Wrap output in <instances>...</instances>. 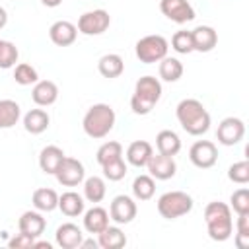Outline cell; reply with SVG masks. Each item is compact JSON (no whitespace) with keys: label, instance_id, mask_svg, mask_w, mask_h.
<instances>
[{"label":"cell","instance_id":"obj_1","mask_svg":"<svg viewBox=\"0 0 249 249\" xmlns=\"http://www.w3.org/2000/svg\"><path fill=\"white\" fill-rule=\"evenodd\" d=\"M175 115H177L179 124L183 126V130L191 136H200V134L208 132V128H210V113L198 99L189 97V99L179 101Z\"/></svg>","mask_w":249,"mask_h":249},{"label":"cell","instance_id":"obj_2","mask_svg":"<svg viewBox=\"0 0 249 249\" xmlns=\"http://www.w3.org/2000/svg\"><path fill=\"white\" fill-rule=\"evenodd\" d=\"M204 222L212 241L230 239L233 231V220H231V208L226 202H220V200L208 202L204 208Z\"/></svg>","mask_w":249,"mask_h":249},{"label":"cell","instance_id":"obj_3","mask_svg":"<svg viewBox=\"0 0 249 249\" xmlns=\"http://www.w3.org/2000/svg\"><path fill=\"white\" fill-rule=\"evenodd\" d=\"M115 111L111 105L107 103H95L91 105L86 115H84V121H82V126H84V132L89 136V138H105L113 126H115Z\"/></svg>","mask_w":249,"mask_h":249},{"label":"cell","instance_id":"obj_4","mask_svg":"<svg viewBox=\"0 0 249 249\" xmlns=\"http://www.w3.org/2000/svg\"><path fill=\"white\" fill-rule=\"evenodd\" d=\"M161 97V82L154 76L138 78L134 93L130 97V109L136 115H148Z\"/></svg>","mask_w":249,"mask_h":249},{"label":"cell","instance_id":"obj_5","mask_svg":"<svg viewBox=\"0 0 249 249\" xmlns=\"http://www.w3.org/2000/svg\"><path fill=\"white\" fill-rule=\"evenodd\" d=\"M193 204L195 202H193L191 195H187L183 191H169L158 198V212L165 220H177V218L189 214L193 210Z\"/></svg>","mask_w":249,"mask_h":249},{"label":"cell","instance_id":"obj_6","mask_svg":"<svg viewBox=\"0 0 249 249\" xmlns=\"http://www.w3.org/2000/svg\"><path fill=\"white\" fill-rule=\"evenodd\" d=\"M167 49H169V43H167L165 37H161V35H146V37L136 41L134 53H136V58L140 62L154 64V62H160L163 56H167Z\"/></svg>","mask_w":249,"mask_h":249},{"label":"cell","instance_id":"obj_7","mask_svg":"<svg viewBox=\"0 0 249 249\" xmlns=\"http://www.w3.org/2000/svg\"><path fill=\"white\" fill-rule=\"evenodd\" d=\"M111 25V16L107 10H89L84 12L78 18V31L84 35H101L103 31H107V27Z\"/></svg>","mask_w":249,"mask_h":249},{"label":"cell","instance_id":"obj_8","mask_svg":"<svg viewBox=\"0 0 249 249\" xmlns=\"http://www.w3.org/2000/svg\"><path fill=\"white\" fill-rule=\"evenodd\" d=\"M54 177H56V181H58L60 185H64V187H76V185L84 183L86 171H84L82 161H78L76 158L64 156V160L60 161V165H58L56 171H54Z\"/></svg>","mask_w":249,"mask_h":249},{"label":"cell","instance_id":"obj_9","mask_svg":"<svg viewBox=\"0 0 249 249\" xmlns=\"http://www.w3.org/2000/svg\"><path fill=\"white\" fill-rule=\"evenodd\" d=\"M245 136V123L237 117H226L218 124L216 138L222 146H235L243 140Z\"/></svg>","mask_w":249,"mask_h":249},{"label":"cell","instance_id":"obj_10","mask_svg":"<svg viewBox=\"0 0 249 249\" xmlns=\"http://www.w3.org/2000/svg\"><path fill=\"white\" fill-rule=\"evenodd\" d=\"M189 160L198 169H210L218 161L216 144L210 140H196L189 150Z\"/></svg>","mask_w":249,"mask_h":249},{"label":"cell","instance_id":"obj_11","mask_svg":"<svg viewBox=\"0 0 249 249\" xmlns=\"http://www.w3.org/2000/svg\"><path fill=\"white\" fill-rule=\"evenodd\" d=\"M160 10L175 23H187L195 19V8L189 0H160Z\"/></svg>","mask_w":249,"mask_h":249},{"label":"cell","instance_id":"obj_12","mask_svg":"<svg viewBox=\"0 0 249 249\" xmlns=\"http://www.w3.org/2000/svg\"><path fill=\"white\" fill-rule=\"evenodd\" d=\"M136 202L126 196V195H119L111 200V206H109V218L115 222V224H130L134 218H136Z\"/></svg>","mask_w":249,"mask_h":249},{"label":"cell","instance_id":"obj_13","mask_svg":"<svg viewBox=\"0 0 249 249\" xmlns=\"http://www.w3.org/2000/svg\"><path fill=\"white\" fill-rule=\"evenodd\" d=\"M150 175L158 181H167L171 179L175 173H177V163L171 156H165V154H152V158L148 160L146 163Z\"/></svg>","mask_w":249,"mask_h":249},{"label":"cell","instance_id":"obj_14","mask_svg":"<svg viewBox=\"0 0 249 249\" xmlns=\"http://www.w3.org/2000/svg\"><path fill=\"white\" fill-rule=\"evenodd\" d=\"M49 37L58 47H70L78 37V27L66 19H58L49 27Z\"/></svg>","mask_w":249,"mask_h":249},{"label":"cell","instance_id":"obj_15","mask_svg":"<svg viewBox=\"0 0 249 249\" xmlns=\"http://www.w3.org/2000/svg\"><path fill=\"white\" fill-rule=\"evenodd\" d=\"M31 99L39 107H49L58 99V88L51 80H37L31 89Z\"/></svg>","mask_w":249,"mask_h":249},{"label":"cell","instance_id":"obj_16","mask_svg":"<svg viewBox=\"0 0 249 249\" xmlns=\"http://www.w3.org/2000/svg\"><path fill=\"white\" fill-rule=\"evenodd\" d=\"M82 239H84L82 230L72 222H66V224L56 228L54 241H56V245L60 249H76V247H80Z\"/></svg>","mask_w":249,"mask_h":249},{"label":"cell","instance_id":"obj_17","mask_svg":"<svg viewBox=\"0 0 249 249\" xmlns=\"http://www.w3.org/2000/svg\"><path fill=\"white\" fill-rule=\"evenodd\" d=\"M45 226H47V220L43 218V214L39 210H27L18 220L19 231L25 235H31V237H39L45 231Z\"/></svg>","mask_w":249,"mask_h":249},{"label":"cell","instance_id":"obj_18","mask_svg":"<svg viewBox=\"0 0 249 249\" xmlns=\"http://www.w3.org/2000/svg\"><path fill=\"white\" fill-rule=\"evenodd\" d=\"M193 47L198 53H210L218 43V33L210 25H196L193 31Z\"/></svg>","mask_w":249,"mask_h":249},{"label":"cell","instance_id":"obj_19","mask_svg":"<svg viewBox=\"0 0 249 249\" xmlns=\"http://www.w3.org/2000/svg\"><path fill=\"white\" fill-rule=\"evenodd\" d=\"M109 212L101 206H93L84 212V228L88 233H101L109 226Z\"/></svg>","mask_w":249,"mask_h":249},{"label":"cell","instance_id":"obj_20","mask_svg":"<svg viewBox=\"0 0 249 249\" xmlns=\"http://www.w3.org/2000/svg\"><path fill=\"white\" fill-rule=\"evenodd\" d=\"M154 148L150 142L146 140H134L128 148H126V161L134 167H144L148 163V160L152 158Z\"/></svg>","mask_w":249,"mask_h":249},{"label":"cell","instance_id":"obj_21","mask_svg":"<svg viewBox=\"0 0 249 249\" xmlns=\"http://www.w3.org/2000/svg\"><path fill=\"white\" fill-rule=\"evenodd\" d=\"M62 160H64L62 148L51 144V146H45V148L41 150V154H39V167H41L43 173L54 175V171H56V167L60 165Z\"/></svg>","mask_w":249,"mask_h":249},{"label":"cell","instance_id":"obj_22","mask_svg":"<svg viewBox=\"0 0 249 249\" xmlns=\"http://www.w3.org/2000/svg\"><path fill=\"white\" fill-rule=\"evenodd\" d=\"M49 123H51V117L45 109H31L23 115V128L29 132V134H41L49 128Z\"/></svg>","mask_w":249,"mask_h":249},{"label":"cell","instance_id":"obj_23","mask_svg":"<svg viewBox=\"0 0 249 249\" xmlns=\"http://www.w3.org/2000/svg\"><path fill=\"white\" fill-rule=\"evenodd\" d=\"M84 206H86L84 198L74 191H66L58 196V208L68 218H76V216L84 214Z\"/></svg>","mask_w":249,"mask_h":249},{"label":"cell","instance_id":"obj_24","mask_svg":"<svg viewBox=\"0 0 249 249\" xmlns=\"http://www.w3.org/2000/svg\"><path fill=\"white\" fill-rule=\"evenodd\" d=\"M97 70H99V74L103 78H109V80L119 78L124 72V60L119 54H115V53L103 54L99 58V62H97Z\"/></svg>","mask_w":249,"mask_h":249},{"label":"cell","instance_id":"obj_25","mask_svg":"<svg viewBox=\"0 0 249 249\" xmlns=\"http://www.w3.org/2000/svg\"><path fill=\"white\" fill-rule=\"evenodd\" d=\"M31 202L39 212H53L54 208H58V195L49 187H41L33 191Z\"/></svg>","mask_w":249,"mask_h":249},{"label":"cell","instance_id":"obj_26","mask_svg":"<svg viewBox=\"0 0 249 249\" xmlns=\"http://www.w3.org/2000/svg\"><path fill=\"white\" fill-rule=\"evenodd\" d=\"M156 148H158L160 154H165V156L173 158L181 150V138L173 130H160L158 136H156Z\"/></svg>","mask_w":249,"mask_h":249},{"label":"cell","instance_id":"obj_27","mask_svg":"<svg viewBox=\"0 0 249 249\" xmlns=\"http://www.w3.org/2000/svg\"><path fill=\"white\" fill-rule=\"evenodd\" d=\"M97 243L101 249H121L126 245V235L117 226H107L101 233H97Z\"/></svg>","mask_w":249,"mask_h":249},{"label":"cell","instance_id":"obj_28","mask_svg":"<svg viewBox=\"0 0 249 249\" xmlns=\"http://www.w3.org/2000/svg\"><path fill=\"white\" fill-rule=\"evenodd\" d=\"M105 193H107V187L101 177L91 175L84 179V198L88 202H101L105 198Z\"/></svg>","mask_w":249,"mask_h":249},{"label":"cell","instance_id":"obj_29","mask_svg":"<svg viewBox=\"0 0 249 249\" xmlns=\"http://www.w3.org/2000/svg\"><path fill=\"white\" fill-rule=\"evenodd\" d=\"M21 117V109L14 99H0V128H12Z\"/></svg>","mask_w":249,"mask_h":249},{"label":"cell","instance_id":"obj_30","mask_svg":"<svg viewBox=\"0 0 249 249\" xmlns=\"http://www.w3.org/2000/svg\"><path fill=\"white\" fill-rule=\"evenodd\" d=\"M160 78L163 82H177L181 76H183V64L179 58H173V56H163L160 60Z\"/></svg>","mask_w":249,"mask_h":249},{"label":"cell","instance_id":"obj_31","mask_svg":"<svg viewBox=\"0 0 249 249\" xmlns=\"http://www.w3.org/2000/svg\"><path fill=\"white\" fill-rule=\"evenodd\" d=\"M156 193V181L152 175H138L132 181V195L136 200H150Z\"/></svg>","mask_w":249,"mask_h":249},{"label":"cell","instance_id":"obj_32","mask_svg":"<svg viewBox=\"0 0 249 249\" xmlns=\"http://www.w3.org/2000/svg\"><path fill=\"white\" fill-rule=\"evenodd\" d=\"M117 158H123V146L115 140H109L105 144H101L97 148V154H95V160L99 165H105L107 161L111 160H117Z\"/></svg>","mask_w":249,"mask_h":249},{"label":"cell","instance_id":"obj_33","mask_svg":"<svg viewBox=\"0 0 249 249\" xmlns=\"http://www.w3.org/2000/svg\"><path fill=\"white\" fill-rule=\"evenodd\" d=\"M14 80H16V84H19V86H31V84H35V82L39 80V74H37V70H35L31 64L19 62V64H16V68H14Z\"/></svg>","mask_w":249,"mask_h":249},{"label":"cell","instance_id":"obj_34","mask_svg":"<svg viewBox=\"0 0 249 249\" xmlns=\"http://www.w3.org/2000/svg\"><path fill=\"white\" fill-rule=\"evenodd\" d=\"M18 56H19L18 47H16L12 41H4V39H0V68L6 70V68L16 66Z\"/></svg>","mask_w":249,"mask_h":249},{"label":"cell","instance_id":"obj_35","mask_svg":"<svg viewBox=\"0 0 249 249\" xmlns=\"http://www.w3.org/2000/svg\"><path fill=\"white\" fill-rule=\"evenodd\" d=\"M171 47H173V51L179 53V54H189V53H193L195 47H193V35H191V31H185V29L175 31L173 37H171Z\"/></svg>","mask_w":249,"mask_h":249},{"label":"cell","instance_id":"obj_36","mask_svg":"<svg viewBox=\"0 0 249 249\" xmlns=\"http://www.w3.org/2000/svg\"><path fill=\"white\" fill-rule=\"evenodd\" d=\"M101 169H103L105 179H109V181H121L126 175V171H128L123 158H117V160L107 161L105 165H101Z\"/></svg>","mask_w":249,"mask_h":249},{"label":"cell","instance_id":"obj_37","mask_svg":"<svg viewBox=\"0 0 249 249\" xmlns=\"http://www.w3.org/2000/svg\"><path fill=\"white\" fill-rule=\"evenodd\" d=\"M228 179L237 185H247L249 183V161L241 160V161L231 163L228 169Z\"/></svg>","mask_w":249,"mask_h":249},{"label":"cell","instance_id":"obj_38","mask_svg":"<svg viewBox=\"0 0 249 249\" xmlns=\"http://www.w3.org/2000/svg\"><path fill=\"white\" fill-rule=\"evenodd\" d=\"M230 202H231L230 208H233L235 214H247L249 212V189L241 187V189L233 191Z\"/></svg>","mask_w":249,"mask_h":249},{"label":"cell","instance_id":"obj_39","mask_svg":"<svg viewBox=\"0 0 249 249\" xmlns=\"http://www.w3.org/2000/svg\"><path fill=\"white\" fill-rule=\"evenodd\" d=\"M33 243H35V237H31V235H25V233H16L10 241H8V247H12V249H25V247H33Z\"/></svg>","mask_w":249,"mask_h":249},{"label":"cell","instance_id":"obj_40","mask_svg":"<svg viewBox=\"0 0 249 249\" xmlns=\"http://www.w3.org/2000/svg\"><path fill=\"white\" fill-rule=\"evenodd\" d=\"M235 231L237 233H249V212L247 214H237Z\"/></svg>","mask_w":249,"mask_h":249},{"label":"cell","instance_id":"obj_41","mask_svg":"<svg viewBox=\"0 0 249 249\" xmlns=\"http://www.w3.org/2000/svg\"><path fill=\"white\" fill-rule=\"evenodd\" d=\"M233 241H235V247L237 249H247L249 247V233H237L235 231Z\"/></svg>","mask_w":249,"mask_h":249},{"label":"cell","instance_id":"obj_42","mask_svg":"<svg viewBox=\"0 0 249 249\" xmlns=\"http://www.w3.org/2000/svg\"><path fill=\"white\" fill-rule=\"evenodd\" d=\"M97 247H99L97 239H82L80 243V249H97Z\"/></svg>","mask_w":249,"mask_h":249},{"label":"cell","instance_id":"obj_43","mask_svg":"<svg viewBox=\"0 0 249 249\" xmlns=\"http://www.w3.org/2000/svg\"><path fill=\"white\" fill-rule=\"evenodd\" d=\"M41 4L47 6V8H56V6L62 4V0H41Z\"/></svg>","mask_w":249,"mask_h":249},{"label":"cell","instance_id":"obj_44","mask_svg":"<svg viewBox=\"0 0 249 249\" xmlns=\"http://www.w3.org/2000/svg\"><path fill=\"white\" fill-rule=\"evenodd\" d=\"M6 23H8V14H6V10L0 6V29H2Z\"/></svg>","mask_w":249,"mask_h":249},{"label":"cell","instance_id":"obj_45","mask_svg":"<svg viewBox=\"0 0 249 249\" xmlns=\"http://www.w3.org/2000/svg\"><path fill=\"white\" fill-rule=\"evenodd\" d=\"M39 247H43V249H51V243H49V241H35V243H33V249H39Z\"/></svg>","mask_w":249,"mask_h":249}]
</instances>
